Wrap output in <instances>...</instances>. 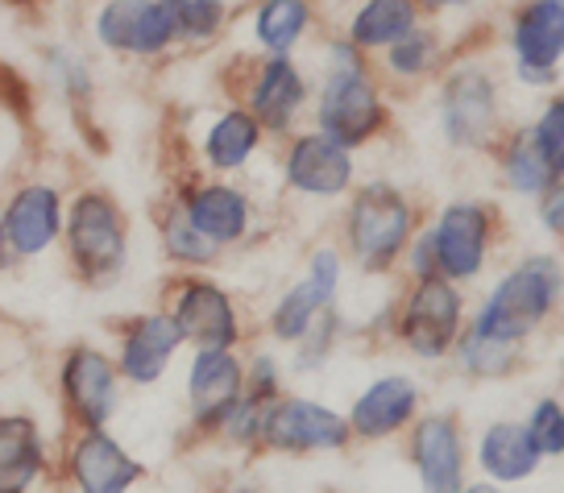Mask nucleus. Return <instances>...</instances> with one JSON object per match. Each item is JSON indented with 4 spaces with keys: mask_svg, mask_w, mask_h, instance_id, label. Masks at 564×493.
<instances>
[{
    "mask_svg": "<svg viewBox=\"0 0 564 493\" xmlns=\"http://www.w3.org/2000/svg\"><path fill=\"white\" fill-rule=\"evenodd\" d=\"M415 406H420V386L403 377V373H390L378 377L357 403L349 415V431L361 440H387L394 431H403L406 423L415 419Z\"/></svg>",
    "mask_w": 564,
    "mask_h": 493,
    "instance_id": "obj_22",
    "label": "nucleus"
},
{
    "mask_svg": "<svg viewBox=\"0 0 564 493\" xmlns=\"http://www.w3.org/2000/svg\"><path fill=\"white\" fill-rule=\"evenodd\" d=\"M159 237H162L166 258L175 265H183V270H199V265H212L220 258V249L195 229L178 204H166V211H162V220H159Z\"/></svg>",
    "mask_w": 564,
    "mask_h": 493,
    "instance_id": "obj_29",
    "label": "nucleus"
},
{
    "mask_svg": "<svg viewBox=\"0 0 564 493\" xmlns=\"http://www.w3.org/2000/svg\"><path fill=\"white\" fill-rule=\"evenodd\" d=\"M336 286H340V253L336 249H316V258L307 265V278L300 286H291L279 299V307H274L270 332L279 336L282 344H300L303 336L333 311Z\"/></svg>",
    "mask_w": 564,
    "mask_h": 493,
    "instance_id": "obj_15",
    "label": "nucleus"
},
{
    "mask_svg": "<svg viewBox=\"0 0 564 493\" xmlns=\"http://www.w3.org/2000/svg\"><path fill=\"white\" fill-rule=\"evenodd\" d=\"M507 178H511L514 191H544L552 171H547V162L540 158V150H535V141L523 138L511 145V154H507Z\"/></svg>",
    "mask_w": 564,
    "mask_h": 493,
    "instance_id": "obj_32",
    "label": "nucleus"
},
{
    "mask_svg": "<svg viewBox=\"0 0 564 493\" xmlns=\"http://www.w3.org/2000/svg\"><path fill=\"white\" fill-rule=\"evenodd\" d=\"M63 469L75 493H129L145 476V464L133 452H124V443L112 440L108 427L70 431Z\"/></svg>",
    "mask_w": 564,
    "mask_h": 493,
    "instance_id": "obj_10",
    "label": "nucleus"
},
{
    "mask_svg": "<svg viewBox=\"0 0 564 493\" xmlns=\"http://www.w3.org/2000/svg\"><path fill=\"white\" fill-rule=\"evenodd\" d=\"M316 21L312 0H262L253 9V42L265 54H291Z\"/></svg>",
    "mask_w": 564,
    "mask_h": 493,
    "instance_id": "obj_27",
    "label": "nucleus"
},
{
    "mask_svg": "<svg viewBox=\"0 0 564 493\" xmlns=\"http://www.w3.org/2000/svg\"><path fill=\"white\" fill-rule=\"evenodd\" d=\"M427 241H432V258H436L441 278H474L486 262V249H490V211L481 204H448L436 220V229L427 232Z\"/></svg>",
    "mask_w": 564,
    "mask_h": 493,
    "instance_id": "obj_14",
    "label": "nucleus"
},
{
    "mask_svg": "<svg viewBox=\"0 0 564 493\" xmlns=\"http://www.w3.org/2000/svg\"><path fill=\"white\" fill-rule=\"evenodd\" d=\"M420 25V4L415 0H361L349 21V42L357 51H387L399 37H406Z\"/></svg>",
    "mask_w": 564,
    "mask_h": 493,
    "instance_id": "obj_24",
    "label": "nucleus"
},
{
    "mask_svg": "<svg viewBox=\"0 0 564 493\" xmlns=\"http://www.w3.org/2000/svg\"><path fill=\"white\" fill-rule=\"evenodd\" d=\"M441 121L444 138L457 150H477L494 138V121H498V105H494V84L486 70L460 67L448 75L441 96Z\"/></svg>",
    "mask_w": 564,
    "mask_h": 493,
    "instance_id": "obj_16",
    "label": "nucleus"
},
{
    "mask_svg": "<svg viewBox=\"0 0 564 493\" xmlns=\"http://www.w3.org/2000/svg\"><path fill=\"white\" fill-rule=\"evenodd\" d=\"M54 382H58V403H63L70 431H79V427H108L112 415L121 410L124 377L117 370V357L100 349V344L79 340V344L63 349Z\"/></svg>",
    "mask_w": 564,
    "mask_h": 493,
    "instance_id": "obj_4",
    "label": "nucleus"
},
{
    "mask_svg": "<svg viewBox=\"0 0 564 493\" xmlns=\"http://www.w3.org/2000/svg\"><path fill=\"white\" fill-rule=\"evenodd\" d=\"M552 299H556V265L528 262L523 270H514L511 278L498 282V291L477 316L474 336H486L498 344H519L547 316Z\"/></svg>",
    "mask_w": 564,
    "mask_h": 493,
    "instance_id": "obj_6",
    "label": "nucleus"
},
{
    "mask_svg": "<svg viewBox=\"0 0 564 493\" xmlns=\"http://www.w3.org/2000/svg\"><path fill=\"white\" fill-rule=\"evenodd\" d=\"M460 332V295L457 286L441 274L415 278V291L406 295L403 316H399V336L403 344L423 361H441L444 352L457 344Z\"/></svg>",
    "mask_w": 564,
    "mask_h": 493,
    "instance_id": "obj_9",
    "label": "nucleus"
},
{
    "mask_svg": "<svg viewBox=\"0 0 564 493\" xmlns=\"http://www.w3.org/2000/svg\"><path fill=\"white\" fill-rule=\"evenodd\" d=\"M88 34L112 58L159 63L178 51L171 0H96L88 13Z\"/></svg>",
    "mask_w": 564,
    "mask_h": 493,
    "instance_id": "obj_3",
    "label": "nucleus"
},
{
    "mask_svg": "<svg viewBox=\"0 0 564 493\" xmlns=\"http://www.w3.org/2000/svg\"><path fill=\"white\" fill-rule=\"evenodd\" d=\"M171 9H175L178 46H208L229 25L225 0H171Z\"/></svg>",
    "mask_w": 564,
    "mask_h": 493,
    "instance_id": "obj_30",
    "label": "nucleus"
},
{
    "mask_svg": "<svg viewBox=\"0 0 564 493\" xmlns=\"http://www.w3.org/2000/svg\"><path fill=\"white\" fill-rule=\"evenodd\" d=\"M262 124L253 121V112L249 108H229V112H220L212 129L204 133V158H208L212 171H241L253 154H258V145H262Z\"/></svg>",
    "mask_w": 564,
    "mask_h": 493,
    "instance_id": "obj_25",
    "label": "nucleus"
},
{
    "mask_svg": "<svg viewBox=\"0 0 564 493\" xmlns=\"http://www.w3.org/2000/svg\"><path fill=\"white\" fill-rule=\"evenodd\" d=\"M307 105V79L303 70L291 63V54H270L265 63H258L253 84H249V112L253 121L270 129V133H286L295 117Z\"/></svg>",
    "mask_w": 564,
    "mask_h": 493,
    "instance_id": "obj_19",
    "label": "nucleus"
},
{
    "mask_svg": "<svg viewBox=\"0 0 564 493\" xmlns=\"http://www.w3.org/2000/svg\"><path fill=\"white\" fill-rule=\"evenodd\" d=\"M544 224L552 232H561V237H564V187H561V191H552L544 199Z\"/></svg>",
    "mask_w": 564,
    "mask_h": 493,
    "instance_id": "obj_36",
    "label": "nucleus"
},
{
    "mask_svg": "<svg viewBox=\"0 0 564 493\" xmlns=\"http://www.w3.org/2000/svg\"><path fill=\"white\" fill-rule=\"evenodd\" d=\"M51 473V443L25 410H0V493H30Z\"/></svg>",
    "mask_w": 564,
    "mask_h": 493,
    "instance_id": "obj_18",
    "label": "nucleus"
},
{
    "mask_svg": "<svg viewBox=\"0 0 564 493\" xmlns=\"http://www.w3.org/2000/svg\"><path fill=\"white\" fill-rule=\"evenodd\" d=\"M18 253H13V249H9V241H4V237H0V274H9V270H18Z\"/></svg>",
    "mask_w": 564,
    "mask_h": 493,
    "instance_id": "obj_38",
    "label": "nucleus"
},
{
    "mask_svg": "<svg viewBox=\"0 0 564 493\" xmlns=\"http://www.w3.org/2000/svg\"><path fill=\"white\" fill-rule=\"evenodd\" d=\"M63 216H67L63 187L46 178H25L0 204V237L18 253V262H37L63 241Z\"/></svg>",
    "mask_w": 564,
    "mask_h": 493,
    "instance_id": "obj_7",
    "label": "nucleus"
},
{
    "mask_svg": "<svg viewBox=\"0 0 564 493\" xmlns=\"http://www.w3.org/2000/svg\"><path fill=\"white\" fill-rule=\"evenodd\" d=\"M531 141H535L540 158L547 162V171H552V175H564V100H556V105L540 117Z\"/></svg>",
    "mask_w": 564,
    "mask_h": 493,
    "instance_id": "obj_34",
    "label": "nucleus"
},
{
    "mask_svg": "<svg viewBox=\"0 0 564 493\" xmlns=\"http://www.w3.org/2000/svg\"><path fill=\"white\" fill-rule=\"evenodd\" d=\"M63 258L75 282L112 286L129 265V216L105 187H79L67 195L63 216Z\"/></svg>",
    "mask_w": 564,
    "mask_h": 493,
    "instance_id": "obj_1",
    "label": "nucleus"
},
{
    "mask_svg": "<svg viewBox=\"0 0 564 493\" xmlns=\"http://www.w3.org/2000/svg\"><path fill=\"white\" fill-rule=\"evenodd\" d=\"M183 349L175 319L166 316V307L159 311H141L117 324V370H121L124 386H154L166 377L175 352Z\"/></svg>",
    "mask_w": 564,
    "mask_h": 493,
    "instance_id": "obj_12",
    "label": "nucleus"
},
{
    "mask_svg": "<svg viewBox=\"0 0 564 493\" xmlns=\"http://www.w3.org/2000/svg\"><path fill=\"white\" fill-rule=\"evenodd\" d=\"M246 394V365L232 349H195L187 365V406L199 431H220V423Z\"/></svg>",
    "mask_w": 564,
    "mask_h": 493,
    "instance_id": "obj_13",
    "label": "nucleus"
},
{
    "mask_svg": "<svg viewBox=\"0 0 564 493\" xmlns=\"http://www.w3.org/2000/svg\"><path fill=\"white\" fill-rule=\"evenodd\" d=\"M42 70L51 88L67 100L70 112H88L96 105V67L75 42H51L42 46Z\"/></svg>",
    "mask_w": 564,
    "mask_h": 493,
    "instance_id": "obj_26",
    "label": "nucleus"
},
{
    "mask_svg": "<svg viewBox=\"0 0 564 493\" xmlns=\"http://www.w3.org/2000/svg\"><path fill=\"white\" fill-rule=\"evenodd\" d=\"M514 344H498V340H486V336H465L460 340V361L469 373H507L511 370Z\"/></svg>",
    "mask_w": 564,
    "mask_h": 493,
    "instance_id": "obj_33",
    "label": "nucleus"
},
{
    "mask_svg": "<svg viewBox=\"0 0 564 493\" xmlns=\"http://www.w3.org/2000/svg\"><path fill=\"white\" fill-rule=\"evenodd\" d=\"M387 124V105L382 91L366 70V58L349 37H336L328 46V70L316 105V129L340 141L345 150H357L370 138L382 133Z\"/></svg>",
    "mask_w": 564,
    "mask_h": 493,
    "instance_id": "obj_2",
    "label": "nucleus"
},
{
    "mask_svg": "<svg viewBox=\"0 0 564 493\" xmlns=\"http://www.w3.org/2000/svg\"><path fill=\"white\" fill-rule=\"evenodd\" d=\"M166 316L175 319L183 344L192 349H237L241 319L229 291L199 274H178L166 286Z\"/></svg>",
    "mask_w": 564,
    "mask_h": 493,
    "instance_id": "obj_8",
    "label": "nucleus"
},
{
    "mask_svg": "<svg viewBox=\"0 0 564 493\" xmlns=\"http://www.w3.org/2000/svg\"><path fill=\"white\" fill-rule=\"evenodd\" d=\"M531 440L540 448V457H556L564 452V410L556 403H540L531 415Z\"/></svg>",
    "mask_w": 564,
    "mask_h": 493,
    "instance_id": "obj_35",
    "label": "nucleus"
},
{
    "mask_svg": "<svg viewBox=\"0 0 564 493\" xmlns=\"http://www.w3.org/2000/svg\"><path fill=\"white\" fill-rule=\"evenodd\" d=\"M9 13H37V9H46L51 0H0Z\"/></svg>",
    "mask_w": 564,
    "mask_h": 493,
    "instance_id": "obj_37",
    "label": "nucleus"
},
{
    "mask_svg": "<svg viewBox=\"0 0 564 493\" xmlns=\"http://www.w3.org/2000/svg\"><path fill=\"white\" fill-rule=\"evenodd\" d=\"M286 183L303 195L316 199H333L345 195L352 183V150H345L340 141H333L328 133H300L286 150Z\"/></svg>",
    "mask_w": 564,
    "mask_h": 493,
    "instance_id": "obj_17",
    "label": "nucleus"
},
{
    "mask_svg": "<svg viewBox=\"0 0 564 493\" xmlns=\"http://www.w3.org/2000/svg\"><path fill=\"white\" fill-rule=\"evenodd\" d=\"M175 204L216 249L237 245L249 232V216H253L249 199L246 191H237L229 183H192L178 191Z\"/></svg>",
    "mask_w": 564,
    "mask_h": 493,
    "instance_id": "obj_20",
    "label": "nucleus"
},
{
    "mask_svg": "<svg viewBox=\"0 0 564 493\" xmlns=\"http://www.w3.org/2000/svg\"><path fill=\"white\" fill-rule=\"evenodd\" d=\"M411 457L427 493H460V431L453 415H423L411 436Z\"/></svg>",
    "mask_w": 564,
    "mask_h": 493,
    "instance_id": "obj_23",
    "label": "nucleus"
},
{
    "mask_svg": "<svg viewBox=\"0 0 564 493\" xmlns=\"http://www.w3.org/2000/svg\"><path fill=\"white\" fill-rule=\"evenodd\" d=\"M481 469L494 476V481H523L531 476L535 460H540V448L531 440L528 427H514V423H494L490 431L481 436Z\"/></svg>",
    "mask_w": 564,
    "mask_h": 493,
    "instance_id": "obj_28",
    "label": "nucleus"
},
{
    "mask_svg": "<svg viewBox=\"0 0 564 493\" xmlns=\"http://www.w3.org/2000/svg\"><path fill=\"white\" fill-rule=\"evenodd\" d=\"M432 67H436V34H427L420 25L394 46H387V70L399 79H423Z\"/></svg>",
    "mask_w": 564,
    "mask_h": 493,
    "instance_id": "obj_31",
    "label": "nucleus"
},
{
    "mask_svg": "<svg viewBox=\"0 0 564 493\" xmlns=\"http://www.w3.org/2000/svg\"><path fill=\"white\" fill-rule=\"evenodd\" d=\"M514 54L531 84L552 79V67L564 54V0H531L514 21Z\"/></svg>",
    "mask_w": 564,
    "mask_h": 493,
    "instance_id": "obj_21",
    "label": "nucleus"
},
{
    "mask_svg": "<svg viewBox=\"0 0 564 493\" xmlns=\"http://www.w3.org/2000/svg\"><path fill=\"white\" fill-rule=\"evenodd\" d=\"M237 493H249V490H237Z\"/></svg>",
    "mask_w": 564,
    "mask_h": 493,
    "instance_id": "obj_40",
    "label": "nucleus"
},
{
    "mask_svg": "<svg viewBox=\"0 0 564 493\" xmlns=\"http://www.w3.org/2000/svg\"><path fill=\"white\" fill-rule=\"evenodd\" d=\"M465 493H498L494 485H474V490H465Z\"/></svg>",
    "mask_w": 564,
    "mask_h": 493,
    "instance_id": "obj_39",
    "label": "nucleus"
},
{
    "mask_svg": "<svg viewBox=\"0 0 564 493\" xmlns=\"http://www.w3.org/2000/svg\"><path fill=\"white\" fill-rule=\"evenodd\" d=\"M262 440L279 452H333L352 440L349 419L312 398H274L262 415Z\"/></svg>",
    "mask_w": 564,
    "mask_h": 493,
    "instance_id": "obj_11",
    "label": "nucleus"
},
{
    "mask_svg": "<svg viewBox=\"0 0 564 493\" xmlns=\"http://www.w3.org/2000/svg\"><path fill=\"white\" fill-rule=\"evenodd\" d=\"M415 211L390 183H366L349 204V249L361 270L382 274L411 245Z\"/></svg>",
    "mask_w": 564,
    "mask_h": 493,
    "instance_id": "obj_5",
    "label": "nucleus"
}]
</instances>
